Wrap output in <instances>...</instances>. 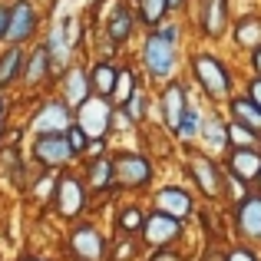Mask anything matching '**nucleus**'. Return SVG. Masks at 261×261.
<instances>
[{
    "instance_id": "nucleus-1",
    "label": "nucleus",
    "mask_w": 261,
    "mask_h": 261,
    "mask_svg": "<svg viewBox=\"0 0 261 261\" xmlns=\"http://www.w3.org/2000/svg\"><path fill=\"white\" fill-rule=\"evenodd\" d=\"M192 80H195L198 89H202L208 99H215V102L228 99V96H231V86H235L228 66H225L215 53H205V50L192 57Z\"/></svg>"
},
{
    "instance_id": "nucleus-2",
    "label": "nucleus",
    "mask_w": 261,
    "mask_h": 261,
    "mask_svg": "<svg viewBox=\"0 0 261 261\" xmlns=\"http://www.w3.org/2000/svg\"><path fill=\"white\" fill-rule=\"evenodd\" d=\"M178 46L169 43L159 30H152L146 40H142V70H146L149 80H172L175 66H178Z\"/></svg>"
},
{
    "instance_id": "nucleus-3",
    "label": "nucleus",
    "mask_w": 261,
    "mask_h": 261,
    "mask_svg": "<svg viewBox=\"0 0 261 261\" xmlns=\"http://www.w3.org/2000/svg\"><path fill=\"white\" fill-rule=\"evenodd\" d=\"M113 113L116 106L109 102V96H89L76 106V122L83 126V133L89 139H106L109 129H113Z\"/></svg>"
},
{
    "instance_id": "nucleus-4",
    "label": "nucleus",
    "mask_w": 261,
    "mask_h": 261,
    "mask_svg": "<svg viewBox=\"0 0 261 261\" xmlns=\"http://www.w3.org/2000/svg\"><path fill=\"white\" fill-rule=\"evenodd\" d=\"M152 159L142 152H119L113 155V175H116V185L119 189H146L152 182Z\"/></svg>"
},
{
    "instance_id": "nucleus-5",
    "label": "nucleus",
    "mask_w": 261,
    "mask_h": 261,
    "mask_svg": "<svg viewBox=\"0 0 261 261\" xmlns=\"http://www.w3.org/2000/svg\"><path fill=\"white\" fill-rule=\"evenodd\" d=\"M142 242L149 245V248H172V245L182 238V218H175V215H169V212H149L146 218H142Z\"/></svg>"
},
{
    "instance_id": "nucleus-6",
    "label": "nucleus",
    "mask_w": 261,
    "mask_h": 261,
    "mask_svg": "<svg viewBox=\"0 0 261 261\" xmlns=\"http://www.w3.org/2000/svg\"><path fill=\"white\" fill-rule=\"evenodd\" d=\"M73 106L60 96V99H46L43 106L33 113L30 119V133L33 136H50V133H66L73 126Z\"/></svg>"
},
{
    "instance_id": "nucleus-7",
    "label": "nucleus",
    "mask_w": 261,
    "mask_h": 261,
    "mask_svg": "<svg viewBox=\"0 0 261 261\" xmlns=\"http://www.w3.org/2000/svg\"><path fill=\"white\" fill-rule=\"evenodd\" d=\"M33 159L43 169H63L76 159L66 133H50V136H33Z\"/></svg>"
},
{
    "instance_id": "nucleus-8",
    "label": "nucleus",
    "mask_w": 261,
    "mask_h": 261,
    "mask_svg": "<svg viewBox=\"0 0 261 261\" xmlns=\"http://www.w3.org/2000/svg\"><path fill=\"white\" fill-rule=\"evenodd\" d=\"M70 255L73 261H106L109 245L96 225H76L70 231Z\"/></svg>"
},
{
    "instance_id": "nucleus-9",
    "label": "nucleus",
    "mask_w": 261,
    "mask_h": 261,
    "mask_svg": "<svg viewBox=\"0 0 261 261\" xmlns=\"http://www.w3.org/2000/svg\"><path fill=\"white\" fill-rule=\"evenodd\" d=\"M235 235L245 245H261V192H251L235 205Z\"/></svg>"
},
{
    "instance_id": "nucleus-10",
    "label": "nucleus",
    "mask_w": 261,
    "mask_h": 261,
    "mask_svg": "<svg viewBox=\"0 0 261 261\" xmlns=\"http://www.w3.org/2000/svg\"><path fill=\"white\" fill-rule=\"evenodd\" d=\"M37 23H40V10L33 0H13L10 4V23H7V43L10 46H20L37 33Z\"/></svg>"
},
{
    "instance_id": "nucleus-11",
    "label": "nucleus",
    "mask_w": 261,
    "mask_h": 261,
    "mask_svg": "<svg viewBox=\"0 0 261 261\" xmlns=\"http://www.w3.org/2000/svg\"><path fill=\"white\" fill-rule=\"evenodd\" d=\"M86 208V182L76 175H60L57 178V212L63 218H76Z\"/></svg>"
},
{
    "instance_id": "nucleus-12",
    "label": "nucleus",
    "mask_w": 261,
    "mask_h": 261,
    "mask_svg": "<svg viewBox=\"0 0 261 261\" xmlns=\"http://www.w3.org/2000/svg\"><path fill=\"white\" fill-rule=\"evenodd\" d=\"M159 109H162V122H166V126L175 133L178 119H182L185 109H189V93H185V83L169 80L166 89H162V96H159Z\"/></svg>"
},
{
    "instance_id": "nucleus-13",
    "label": "nucleus",
    "mask_w": 261,
    "mask_h": 261,
    "mask_svg": "<svg viewBox=\"0 0 261 261\" xmlns=\"http://www.w3.org/2000/svg\"><path fill=\"white\" fill-rule=\"evenodd\" d=\"M189 172L195 178L198 192H202L205 198H218L222 195V172H218V166L208 159V155H192L189 159Z\"/></svg>"
},
{
    "instance_id": "nucleus-14",
    "label": "nucleus",
    "mask_w": 261,
    "mask_h": 261,
    "mask_svg": "<svg viewBox=\"0 0 261 261\" xmlns=\"http://www.w3.org/2000/svg\"><path fill=\"white\" fill-rule=\"evenodd\" d=\"M228 172L238 182H255L261 175V146H235L228 152Z\"/></svg>"
},
{
    "instance_id": "nucleus-15",
    "label": "nucleus",
    "mask_w": 261,
    "mask_h": 261,
    "mask_svg": "<svg viewBox=\"0 0 261 261\" xmlns=\"http://www.w3.org/2000/svg\"><path fill=\"white\" fill-rule=\"evenodd\" d=\"M152 205L159 212L175 215V218H189L192 212H195V202H192V195L182 189V185H162V189L152 195Z\"/></svg>"
},
{
    "instance_id": "nucleus-16",
    "label": "nucleus",
    "mask_w": 261,
    "mask_h": 261,
    "mask_svg": "<svg viewBox=\"0 0 261 261\" xmlns=\"http://www.w3.org/2000/svg\"><path fill=\"white\" fill-rule=\"evenodd\" d=\"M198 27L208 40L225 37V30H228V0H202Z\"/></svg>"
},
{
    "instance_id": "nucleus-17",
    "label": "nucleus",
    "mask_w": 261,
    "mask_h": 261,
    "mask_svg": "<svg viewBox=\"0 0 261 261\" xmlns=\"http://www.w3.org/2000/svg\"><path fill=\"white\" fill-rule=\"evenodd\" d=\"M133 30H136L133 10H129L122 0H116L113 10H109V17H106V37H109V43H113V46H122L129 37H133Z\"/></svg>"
},
{
    "instance_id": "nucleus-18",
    "label": "nucleus",
    "mask_w": 261,
    "mask_h": 261,
    "mask_svg": "<svg viewBox=\"0 0 261 261\" xmlns=\"http://www.w3.org/2000/svg\"><path fill=\"white\" fill-rule=\"evenodd\" d=\"M46 53H50V63L53 70H66L70 66V57H73V40H70V30H66V23H57L50 27V33H46Z\"/></svg>"
},
{
    "instance_id": "nucleus-19",
    "label": "nucleus",
    "mask_w": 261,
    "mask_h": 261,
    "mask_svg": "<svg viewBox=\"0 0 261 261\" xmlns=\"http://www.w3.org/2000/svg\"><path fill=\"white\" fill-rule=\"evenodd\" d=\"M60 83H63V99L70 102L73 109H76L83 99H89V96H93V83H89V73H86V70H80V66L66 70Z\"/></svg>"
},
{
    "instance_id": "nucleus-20",
    "label": "nucleus",
    "mask_w": 261,
    "mask_h": 261,
    "mask_svg": "<svg viewBox=\"0 0 261 261\" xmlns=\"http://www.w3.org/2000/svg\"><path fill=\"white\" fill-rule=\"evenodd\" d=\"M50 70H53V63H50L46 46H37V50L23 60V73H20V80H23L27 86H40L46 76H50Z\"/></svg>"
},
{
    "instance_id": "nucleus-21",
    "label": "nucleus",
    "mask_w": 261,
    "mask_h": 261,
    "mask_svg": "<svg viewBox=\"0 0 261 261\" xmlns=\"http://www.w3.org/2000/svg\"><path fill=\"white\" fill-rule=\"evenodd\" d=\"M86 185L93 192H106L116 185V175H113V155H96L89 159L86 166Z\"/></svg>"
},
{
    "instance_id": "nucleus-22",
    "label": "nucleus",
    "mask_w": 261,
    "mask_h": 261,
    "mask_svg": "<svg viewBox=\"0 0 261 261\" xmlns=\"http://www.w3.org/2000/svg\"><path fill=\"white\" fill-rule=\"evenodd\" d=\"M231 40H235L238 50H255L261 43V17L258 13H248V17L235 20V27H231Z\"/></svg>"
},
{
    "instance_id": "nucleus-23",
    "label": "nucleus",
    "mask_w": 261,
    "mask_h": 261,
    "mask_svg": "<svg viewBox=\"0 0 261 261\" xmlns=\"http://www.w3.org/2000/svg\"><path fill=\"white\" fill-rule=\"evenodd\" d=\"M228 109H231V119L245 122L248 129H255V133L261 136V106L251 99L248 93L245 96H228Z\"/></svg>"
},
{
    "instance_id": "nucleus-24",
    "label": "nucleus",
    "mask_w": 261,
    "mask_h": 261,
    "mask_svg": "<svg viewBox=\"0 0 261 261\" xmlns=\"http://www.w3.org/2000/svg\"><path fill=\"white\" fill-rule=\"evenodd\" d=\"M116 66L109 63V60H99V63L89 70V83H93V93L96 96H113V89H116Z\"/></svg>"
},
{
    "instance_id": "nucleus-25",
    "label": "nucleus",
    "mask_w": 261,
    "mask_h": 261,
    "mask_svg": "<svg viewBox=\"0 0 261 261\" xmlns=\"http://www.w3.org/2000/svg\"><path fill=\"white\" fill-rule=\"evenodd\" d=\"M198 136H202V142L208 149H225L228 146V136H225V122L218 119V116H202V122H198Z\"/></svg>"
},
{
    "instance_id": "nucleus-26",
    "label": "nucleus",
    "mask_w": 261,
    "mask_h": 261,
    "mask_svg": "<svg viewBox=\"0 0 261 261\" xmlns=\"http://www.w3.org/2000/svg\"><path fill=\"white\" fill-rule=\"evenodd\" d=\"M23 60H27V53L20 50V46H10V50L0 57V89L10 86L13 80H20V73H23Z\"/></svg>"
},
{
    "instance_id": "nucleus-27",
    "label": "nucleus",
    "mask_w": 261,
    "mask_h": 261,
    "mask_svg": "<svg viewBox=\"0 0 261 261\" xmlns=\"http://www.w3.org/2000/svg\"><path fill=\"white\" fill-rule=\"evenodd\" d=\"M225 136H228L231 149H235V146H258V142H261V136L255 133V129H248L245 122H238V119L225 122Z\"/></svg>"
},
{
    "instance_id": "nucleus-28",
    "label": "nucleus",
    "mask_w": 261,
    "mask_h": 261,
    "mask_svg": "<svg viewBox=\"0 0 261 261\" xmlns=\"http://www.w3.org/2000/svg\"><path fill=\"white\" fill-rule=\"evenodd\" d=\"M136 7H139L142 23H149V27H159L162 20H166V13L172 10L169 0H136Z\"/></svg>"
},
{
    "instance_id": "nucleus-29",
    "label": "nucleus",
    "mask_w": 261,
    "mask_h": 261,
    "mask_svg": "<svg viewBox=\"0 0 261 261\" xmlns=\"http://www.w3.org/2000/svg\"><path fill=\"white\" fill-rule=\"evenodd\" d=\"M133 93H136V73L129 70H119L116 73V89H113V102L116 106H126L129 99H133Z\"/></svg>"
},
{
    "instance_id": "nucleus-30",
    "label": "nucleus",
    "mask_w": 261,
    "mask_h": 261,
    "mask_svg": "<svg viewBox=\"0 0 261 261\" xmlns=\"http://www.w3.org/2000/svg\"><path fill=\"white\" fill-rule=\"evenodd\" d=\"M198 122H202V113L189 106L185 116L178 119V126H175V136H178V139H195V136H198Z\"/></svg>"
},
{
    "instance_id": "nucleus-31",
    "label": "nucleus",
    "mask_w": 261,
    "mask_h": 261,
    "mask_svg": "<svg viewBox=\"0 0 261 261\" xmlns=\"http://www.w3.org/2000/svg\"><path fill=\"white\" fill-rule=\"evenodd\" d=\"M122 109L129 113V119H133V122H142V119L149 116V99H146V93H139V89H136V93H133V99H129Z\"/></svg>"
},
{
    "instance_id": "nucleus-32",
    "label": "nucleus",
    "mask_w": 261,
    "mask_h": 261,
    "mask_svg": "<svg viewBox=\"0 0 261 261\" xmlns=\"http://www.w3.org/2000/svg\"><path fill=\"white\" fill-rule=\"evenodd\" d=\"M66 139H70V146H73V152H76V155H83L86 149H89V142H93V139L83 133V126H80V122H73V126L66 129Z\"/></svg>"
},
{
    "instance_id": "nucleus-33",
    "label": "nucleus",
    "mask_w": 261,
    "mask_h": 261,
    "mask_svg": "<svg viewBox=\"0 0 261 261\" xmlns=\"http://www.w3.org/2000/svg\"><path fill=\"white\" fill-rule=\"evenodd\" d=\"M142 218H146V215H142L136 205H129V208L119 212V228H122V231H139V228H142Z\"/></svg>"
},
{
    "instance_id": "nucleus-34",
    "label": "nucleus",
    "mask_w": 261,
    "mask_h": 261,
    "mask_svg": "<svg viewBox=\"0 0 261 261\" xmlns=\"http://www.w3.org/2000/svg\"><path fill=\"white\" fill-rule=\"evenodd\" d=\"M225 261H261L255 251H251V245H235V248H228L225 251Z\"/></svg>"
},
{
    "instance_id": "nucleus-35",
    "label": "nucleus",
    "mask_w": 261,
    "mask_h": 261,
    "mask_svg": "<svg viewBox=\"0 0 261 261\" xmlns=\"http://www.w3.org/2000/svg\"><path fill=\"white\" fill-rule=\"evenodd\" d=\"M159 33L169 40V43H175V46H178V40H182V27L178 23H159Z\"/></svg>"
},
{
    "instance_id": "nucleus-36",
    "label": "nucleus",
    "mask_w": 261,
    "mask_h": 261,
    "mask_svg": "<svg viewBox=\"0 0 261 261\" xmlns=\"http://www.w3.org/2000/svg\"><path fill=\"white\" fill-rule=\"evenodd\" d=\"M245 93H248L251 99H255L258 106H261V76H258V73H255V80H248V86H245Z\"/></svg>"
},
{
    "instance_id": "nucleus-37",
    "label": "nucleus",
    "mask_w": 261,
    "mask_h": 261,
    "mask_svg": "<svg viewBox=\"0 0 261 261\" xmlns=\"http://www.w3.org/2000/svg\"><path fill=\"white\" fill-rule=\"evenodd\" d=\"M7 23H10V7L0 4V40H7Z\"/></svg>"
},
{
    "instance_id": "nucleus-38",
    "label": "nucleus",
    "mask_w": 261,
    "mask_h": 261,
    "mask_svg": "<svg viewBox=\"0 0 261 261\" xmlns=\"http://www.w3.org/2000/svg\"><path fill=\"white\" fill-rule=\"evenodd\" d=\"M136 255V245L133 242H122L119 248H116V258H133Z\"/></svg>"
},
{
    "instance_id": "nucleus-39",
    "label": "nucleus",
    "mask_w": 261,
    "mask_h": 261,
    "mask_svg": "<svg viewBox=\"0 0 261 261\" xmlns=\"http://www.w3.org/2000/svg\"><path fill=\"white\" fill-rule=\"evenodd\" d=\"M251 70H255L258 76H261V43L255 46V50H251Z\"/></svg>"
},
{
    "instance_id": "nucleus-40",
    "label": "nucleus",
    "mask_w": 261,
    "mask_h": 261,
    "mask_svg": "<svg viewBox=\"0 0 261 261\" xmlns=\"http://www.w3.org/2000/svg\"><path fill=\"white\" fill-rule=\"evenodd\" d=\"M152 261H182V258H178V255H172L169 248H159V255H155Z\"/></svg>"
},
{
    "instance_id": "nucleus-41",
    "label": "nucleus",
    "mask_w": 261,
    "mask_h": 261,
    "mask_svg": "<svg viewBox=\"0 0 261 261\" xmlns=\"http://www.w3.org/2000/svg\"><path fill=\"white\" fill-rule=\"evenodd\" d=\"M185 4H189V0H169V7H172V10H182Z\"/></svg>"
},
{
    "instance_id": "nucleus-42",
    "label": "nucleus",
    "mask_w": 261,
    "mask_h": 261,
    "mask_svg": "<svg viewBox=\"0 0 261 261\" xmlns=\"http://www.w3.org/2000/svg\"><path fill=\"white\" fill-rule=\"evenodd\" d=\"M4 109H7V106H4V96H0V119H4Z\"/></svg>"
},
{
    "instance_id": "nucleus-43",
    "label": "nucleus",
    "mask_w": 261,
    "mask_h": 261,
    "mask_svg": "<svg viewBox=\"0 0 261 261\" xmlns=\"http://www.w3.org/2000/svg\"><path fill=\"white\" fill-rule=\"evenodd\" d=\"M255 182H258V192H261V175H258V178H255Z\"/></svg>"
},
{
    "instance_id": "nucleus-44",
    "label": "nucleus",
    "mask_w": 261,
    "mask_h": 261,
    "mask_svg": "<svg viewBox=\"0 0 261 261\" xmlns=\"http://www.w3.org/2000/svg\"><path fill=\"white\" fill-rule=\"evenodd\" d=\"M23 261H40V258H23Z\"/></svg>"
},
{
    "instance_id": "nucleus-45",
    "label": "nucleus",
    "mask_w": 261,
    "mask_h": 261,
    "mask_svg": "<svg viewBox=\"0 0 261 261\" xmlns=\"http://www.w3.org/2000/svg\"><path fill=\"white\" fill-rule=\"evenodd\" d=\"M0 136H4V122H0Z\"/></svg>"
}]
</instances>
